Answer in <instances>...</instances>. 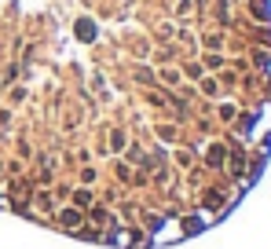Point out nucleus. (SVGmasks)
<instances>
[{
	"mask_svg": "<svg viewBox=\"0 0 271 249\" xmlns=\"http://www.w3.org/2000/svg\"><path fill=\"white\" fill-rule=\"evenodd\" d=\"M59 224L70 231H77L84 224V209H77V205H66V209H59Z\"/></svg>",
	"mask_w": 271,
	"mask_h": 249,
	"instance_id": "obj_1",
	"label": "nucleus"
},
{
	"mask_svg": "<svg viewBox=\"0 0 271 249\" xmlns=\"http://www.w3.org/2000/svg\"><path fill=\"white\" fill-rule=\"evenodd\" d=\"M223 158H227L223 143H209V147H205V161H209V165H223Z\"/></svg>",
	"mask_w": 271,
	"mask_h": 249,
	"instance_id": "obj_2",
	"label": "nucleus"
},
{
	"mask_svg": "<svg viewBox=\"0 0 271 249\" xmlns=\"http://www.w3.org/2000/svg\"><path fill=\"white\" fill-rule=\"evenodd\" d=\"M125 147H128V132H125V128H114V132H110V150L121 154Z\"/></svg>",
	"mask_w": 271,
	"mask_h": 249,
	"instance_id": "obj_3",
	"label": "nucleus"
},
{
	"mask_svg": "<svg viewBox=\"0 0 271 249\" xmlns=\"http://www.w3.org/2000/svg\"><path fill=\"white\" fill-rule=\"evenodd\" d=\"M77 37H81V41H96V22L81 19V22H77Z\"/></svg>",
	"mask_w": 271,
	"mask_h": 249,
	"instance_id": "obj_4",
	"label": "nucleus"
},
{
	"mask_svg": "<svg viewBox=\"0 0 271 249\" xmlns=\"http://www.w3.org/2000/svg\"><path fill=\"white\" fill-rule=\"evenodd\" d=\"M74 205H77V209L92 205V194H88V191H77V194H74Z\"/></svg>",
	"mask_w": 271,
	"mask_h": 249,
	"instance_id": "obj_5",
	"label": "nucleus"
},
{
	"mask_svg": "<svg viewBox=\"0 0 271 249\" xmlns=\"http://www.w3.org/2000/svg\"><path fill=\"white\" fill-rule=\"evenodd\" d=\"M161 81L165 84H180V74H176V70H161Z\"/></svg>",
	"mask_w": 271,
	"mask_h": 249,
	"instance_id": "obj_6",
	"label": "nucleus"
},
{
	"mask_svg": "<svg viewBox=\"0 0 271 249\" xmlns=\"http://www.w3.org/2000/svg\"><path fill=\"white\" fill-rule=\"evenodd\" d=\"M253 15H257V19H268V7H264V0H253Z\"/></svg>",
	"mask_w": 271,
	"mask_h": 249,
	"instance_id": "obj_7",
	"label": "nucleus"
},
{
	"mask_svg": "<svg viewBox=\"0 0 271 249\" xmlns=\"http://www.w3.org/2000/svg\"><path fill=\"white\" fill-rule=\"evenodd\" d=\"M176 165L187 169V165H191V154H187V150H176Z\"/></svg>",
	"mask_w": 271,
	"mask_h": 249,
	"instance_id": "obj_8",
	"label": "nucleus"
},
{
	"mask_svg": "<svg viewBox=\"0 0 271 249\" xmlns=\"http://www.w3.org/2000/svg\"><path fill=\"white\" fill-rule=\"evenodd\" d=\"M202 92H205V96H216V81H213V77H205V81H202Z\"/></svg>",
	"mask_w": 271,
	"mask_h": 249,
	"instance_id": "obj_9",
	"label": "nucleus"
},
{
	"mask_svg": "<svg viewBox=\"0 0 271 249\" xmlns=\"http://www.w3.org/2000/svg\"><path fill=\"white\" fill-rule=\"evenodd\" d=\"M37 205H41L44 213H51V198H48V194H37Z\"/></svg>",
	"mask_w": 271,
	"mask_h": 249,
	"instance_id": "obj_10",
	"label": "nucleus"
},
{
	"mask_svg": "<svg viewBox=\"0 0 271 249\" xmlns=\"http://www.w3.org/2000/svg\"><path fill=\"white\" fill-rule=\"evenodd\" d=\"M92 220H96V224H106L110 216H106V209H92Z\"/></svg>",
	"mask_w": 271,
	"mask_h": 249,
	"instance_id": "obj_11",
	"label": "nucleus"
},
{
	"mask_svg": "<svg viewBox=\"0 0 271 249\" xmlns=\"http://www.w3.org/2000/svg\"><path fill=\"white\" fill-rule=\"evenodd\" d=\"M220 118H223V121H231V118H235V106L223 103V106H220Z\"/></svg>",
	"mask_w": 271,
	"mask_h": 249,
	"instance_id": "obj_12",
	"label": "nucleus"
},
{
	"mask_svg": "<svg viewBox=\"0 0 271 249\" xmlns=\"http://www.w3.org/2000/svg\"><path fill=\"white\" fill-rule=\"evenodd\" d=\"M183 74H187V77H195V81H198V77H202V66H195V62H191V66L183 70Z\"/></svg>",
	"mask_w": 271,
	"mask_h": 249,
	"instance_id": "obj_13",
	"label": "nucleus"
}]
</instances>
